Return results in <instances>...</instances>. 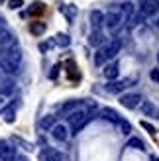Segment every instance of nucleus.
<instances>
[{
	"instance_id": "nucleus-12",
	"label": "nucleus",
	"mask_w": 159,
	"mask_h": 161,
	"mask_svg": "<svg viewBox=\"0 0 159 161\" xmlns=\"http://www.w3.org/2000/svg\"><path fill=\"white\" fill-rule=\"evenodd\" d=\"M100 118H104V120H108V122H112V124H120V116H118V112L116 110H112V108H102L100 110Z\"/></svg>"
},
{
	"instance_id": "nucleus-21",
	"label": "nucleus",
	"mask_w": 159,
	"mask_h": 161,
	"mask_svg": "<svg viewBox=\"0 0 159 161\" xmlns=\"http://www.w3.org/2000/svg\"><path fill=\"white\" fill-rule=\"evenodd\" d=\"M108 59H106V51H104V45L102 47H98V51H96V55H94V63L100 67V65H104Z\"/></svg>"
},
{
	"instance_id": "nucleus-1",
	"label": "nucleus",
	"mask_w": 159,
	"mask_h": 161,
	"mask_svg": "<svg viewBox=\"0 0 159 161\" xmlns=\"http://www.w3.org/2000/svg\"><path fill=\"white\" fill-rule=\"evenodd\" d=\"M22 65V51L18 45L2 47L0 49V67L6 75H16Z\"/></svg>"
},
{
	"instance_id": "nucleus-6",
	"label": "nucleus",
	"mask_w": 159,
	"mask_h": 161,
	"mask_svg": "<svg viewBox=\"0 0 159 161\" xmlns=\"http://www.w3.org/2000/svg\"><path fill=\"white\" fill-rule=\"evenodd\" d=\"M39 159L41 161H69L65 153H61V151L53 149V147H43L39 151Z\"/></svg>"
},
{
	"instance_id": "nucleus-19",
	"label": "nucleus",
	"mask_w": 159,
	"mask_h": 161,
	"mask_svg": "<svg viewBox=\"0 0 159 161\" xmlns=\"http://www.w3.org/2000/svg\"><path fill=\"white\" fill-rule=\"evenodd\" d=\"M14 80H2V83H0V92H2L4 96H8V94H10V92H14Z\"/></svg>"
},
{
	"instance_id": "nucleus-14",
	"label": "nucleus",
	"mask_w": 159,
	"mask_h": 161,
	"mask_svg": "<svg viewBox=\"0 0 159 161\" xmlns=\"http://www.w3.org/2000/svg\"><path fill=\"white\" fill-rule=\"evenodd\" d=\"M55 124H57V118L51 116V114H47V116L41 118V122H39V128H41L43 132H51Z\"/></svg>"
},
{
	"instance_id": "nucleus-27",
	"label": "nucleus",
	"mask_w": 159,
	"mask_h": 161,
	"mask_svg": "<svg viewBox=\"0 0 159 161\" xmlns=\"http://www.w3.org/2000/svg\"><path fill=\"white\" fill-rule=\"evenodd\" d=\"M39 12H43V4L41 2H34L30 6V10H28V14H39Z\"/></svg>"
},
{
	"instance_id": "nucleus-37",
	"label": "nucleus",
	"mask_w": 159,
	"mask_h": 161,
	"mask_svg": "<svg viewBox=\"0 0 159 161\" xmlns=\"http://www.w3.org/2000/svg\"><path fill=\"white\" fill-rule=\"evenodd\" d=\"M157 28H159V22H157Z\"/></svg>"
},
{
	"instance_id": "nucleus-33",
	"label": "nucleus",
	"mask_w": 159,
	"mask_h": 161,
	"mask_svg": "<svg viewBox=\"0 0 159 161\" xmlns=\"http://www.w3.org/2000/svg\"><path fill=\"white\" fill-rule=\"evenodd\" d=\"M16 161H28L26 157H22V155H18V157H16Z\"/></svg>"
},
{
	"instance_id": "nucleus-36",
	"label": "nucleus",
	"mask_w": 159,
	"mask_h": 161,
	"mask_svg": "<svg viewBox=\"0 0 159 161\" xmlns=\"http://www.w3.org/2000/svg\"><path fill=\"white\" fill-rule=\"evenodd\" d=\"M157 61H159V55H157Z\"/></svg>"
},
{
	"instance_id": "nucleus-30",
	"label": "nucleus",
	"mask_w": 159,
	"mask_h": 161,
	"mask_svg": "<svg viewBox=\"0 0 159 161\" xmlns=\"http://www.w3.org/2000/svg\"><path fill=\"white\" fill-rule=\"evenodd\" d=\"M149 77H151L153 80H157V83H159V71H157V69H151V73H149Z\"/></svg>"
},
{
	"instance_id": "nucleus-35",
	"label": "nucleus",
	"mask_w": 159,
	"mask_h": 161,
	"mask_svg": "<svg viewBox=\"0 0 159 161\" xmlns=\"http://www.w3.org/2000/svg\"><path fill=\"white\" fill-rule=\"evenodd\" d=\"M155 118H159V108H157V116H155Z\"/></svg>"
},
{
	"instance_id": "nucleus-3",
	"label": "nucleus",
	"mask_w": 159,
	"mask_h": 161,
	"mask_svg": "<svg viewBox=\"0 0 159 161\" xmlns=\"http://www.w3.org/2000/svg\"><path fill=\"white\" fill-rule=\"evenodd\" d=\"M136 83H138V75H130V77H124L120 80H110L104 88H106V92H110V94H120V92L126 91V88L134 86Z\"/></svg>"
},
{
	"instance_id": "nucleus-26",
	"label": "nucleus",
	"mask_w": 159,
	"mask_h": 161,
	"mask_svg": "<svg viewBox=\"0 0 159 161\" xmlns=\"http://www.w3.org/2000/svg\"><path fill=\"white\" fill-rule=\"evenodd\" d=\"M2 114H4V120H6V122H14V120H16V112H14V106L12 108H6L4 112H2Z\"/></svg>"
},
{
	"instance_id": "nucleus-24",
	"label": "nucleus",
	"mask_w": 159,
	"mask_h": 161,
	"mask_svg": "<svg viewBox=\"0 0 159 161\" xmlns=\"http://www.w3.org/2000/svg\"><path fill=\"white\" fill-rule=\"evenodd\" d=\"M128 147H132V149H145L144 142H141L140 138H130L128 140Z\"/></svg>"
},
{
	"instance_id": "nucleus-28",
	"label": "nucleus",
	"mask_w": 159,
	"mask_h": 161,
	"mask_svg": "<svg viewBox=\"0 0 159 161\" xmlns=\"http://www.w3.org/2000/svg\"><path fill=\"white\" fill-rule=\"evenodd\" d=\"M30 30H31V34H37L39 36V34H43V31H45V26H43V24H31Z\"/></svg>"
},
{
	"instance_id": "nucleus-25",
	"label": "nucleus",
	"mask_w": 159,
	"mask_h": 161,
	"mask_svg": "<svg viewBox=\"0 0 159 161\" xmlns=\"http://www.w3.org/2000/svg\"><path fill=\"white\" fill-rule=\"evenodd\" d=\"M120 134H124V136H130L132 134V126H130V122H126V120H120Z\"/></svg>"
},
{
	"instance_id": "nucleus-9",
	"label": "nucleus",
	"mask_w": 159,
	"mask_h": 161,
	"mask_svg": "<svg viewBox=\"0 0 159 161\" xmlns=\"http://www.w3.org/2000/svg\"><path fill=\"white\" fill-rule=\"evenodd\" d=\"M69 134H71V132L67 130L65 124H55L53 130H51V136H53L57 142H67V140H69Z\"/></svg>"
},
{
	"instance_id": "nucleus-10",
	"label": "nucleus",
	"mask_w": 159,
	"mask_h": 161,
	"mask_svg": "<svg viewBox=\"0 0 159 161\" xmlns=\"http://www.w3.org/2000/svg\"><path fill=\"white\" fill-rule=\"evenodd\" d=\"M10 45H18L16 43V36L10 30L4 28L2 31H0V49H2V47H10Z\"/></svg>"
},
{
	"instance_id": "nucleus-22",
	"label": "nucleus",
	"mask_w": 159,
	"mask_h": 161,
	"mask_svg": "<svg viewBox=\"0 0 159 161\" xmlns=\"http://www.w3.org/2000/svg\"><path fill=\"white\" fill-rule=\"evenodd\" d=\"M53 42L57 43L59 47H67V45L71 43V37H69L67 34H57V36H55V39H53Z\"/></svg>"
},
{
	"instance_id": "nucleus-7",
	"label": "nucleus",
	"mask_w": 159,
	"mask_h": 161,
	"mask_svg": "<svg viewBox=\"0 0 159 161\" xmlns=\"http://www.w3.org/2000/svg\"><path fill=\"white\" fill-rule=\"evenodd\" d=\"M120 104H122L124 108H128V110H134V108H138L140 104H141V94H138V92L122 94L120 96Z\"/></svg>"
},
{
	"instance_id": "nucleus-16",
	"label": "nucleus",
	"mask_w": 159,
	"mask_h": 161,
	"mask_svg": "<svg viewBox=\"0 0 159 161\" xmlns=\"http://www.w3.org/2000/svg\"><path fill=\"white\" fill-rule=\"evenodd\" d=\"M118 75H120V69H118L116 63H110V65L104 67V77H106L108 80H116Z\"/></svg>"
},
{
	"instance_id": "nucleus-18",
	"label": "nucleus",
	"mask_w": 159,
	"mask_h": 161,
	"mask_svg": "<svg viewBox=\"0 0 159 161\" xmlns=\"http://www.w3.org/2000/svg\"><path fill=\"white\" fill-rule=\"evenodd\" d=\"M118 10H120V14L124 16L126 20H128L130 16L134 14V4H132V2H128V0H126V2H122V4H120V8H118Z\"/></svg>"
},
{
	"instance_id": "nucleus-17",
	"label": "nucleus",
	"mask_w": 159,
	"mask_h": 161,
	"mask_svg": "<svg viewBox=\"0 0 159 161\" xmlns=\"http://www.w3.org/2000/svg\"><path fill=\"white\" fill-rule=\"evenodd\" d=\"M141 112H144V116H157V108L151 100H144L141 102Z\"/></svg>"
},
{
	"instance_id": "nucleus-13",
	"label": "nucleus",
	"mask_w": 159,
	"mask_h": 161,
	"mask_svg": "<svg viewBox=\"0 0 159 161\" xmlns=\"http://www.w3.org/2000/svg\"><path fill=\"white\" fill-rule=\"evenodd\" d=\"M89 43L92 47H102V45H104V34H102L100 30H94L92 34L89 36Z\"/></svg>"
},
{
	"instance_id": "nucleus-8",
	"label": "nucleus",
	"mask_w": 159,
	"mask_h": 161,
	"mask_svg": "<svg viewBox=\"0 0 159 161\" xmlns=\"http://www.w3.org/2000/svg\"><path fill=\"white\" fill-rule=\"evenodd\" d=\"M16 157H18V153H16V147L12 146V143L8 142H0V159L2 161H16Z\"/></svg>"
},
{
	"instance_id": "nucleus-11",
	"label": "nucleus",
	"mask_w": 159,
	"mask_h": 161,
	"mask_svg": "<svg viewBox=\"0 0 159 161\" xmlns=\"http://www.w3.org/2000/svg\"><path fill=\"white\" fill-rule=\"evenodd\" d=\"M120 49H122V42H120V39H112L110 43H106V45H104L106 59H112V57H116V55L120 53Z\"/></svg>"
},
{
	"instance_id": "nucleus-15",
	"label": "nucleus",
	"mask_w": 159,
	"mask_h": 161,
	"mask_svg": "<svg viewBox=\"0 0 159 161\" xmlns=\"http://www.w3.org/2000/svg\"><path fill=\"white\" fill-rule=\"evenodd\" d=\"M102 24H104V14H102L100 10H92L90 12V26L94 30H100Z\"/></svg>"
},
{
	"instance_id": "nucleus-29",
	"label": "nucleus",
	"mask_w": 159,
	"mask_h": 161,
	"mask_svg": "<svg viewBox=\"0 0 159 161\" xmlns=\"http://www.w3.org/2000/svg\"><path fill=\"white\" fill-rule=\"evenodd\" d=\"M22 4H24V0H8V6H10L12 10H18Z\"/></svg>"
},
{
	"instance_id": "nucleus-20",
	"label": "nucleus",
	"mask_w": 159,
	"mask_h": 161,
	"mask_svg": "<svg viewBox=\"0 0 159 161\" xmlns=\"http://www.w3.org/2000/svg\"><path fill=\"white\" fill-rule=\"evenodd\" d=\"M79 104H81V100H71V102H65V104L61 106V112L69 116L73 110H77V108H79Z\"/></svg>"
},
{
	"instance_id": "nucleus-32",
	"label": "nucleus",
	"mask_w": 159,
	"mask_h": 161,
	"mask_svg": "<svg viewBox=\"0 0 159 161\" xmlns=\"http://www.w3.org/2000/svg\"><path fill=\"white\" fill-rule=\"evenodd\" d=\"M2 30H4V18L0 16V31H2Z\"/></svg>"
},
{
	"instance_id": "nucleus-2",
	"label": "nucleus",
	"mask_w": 159,
	"mask_h": 161,
	"mask_svg": "<svg viewBox=\"0 0 159 161\" xmlns=\"http://www.w3.org/2000/svg\"><path fill=\"white\" fill-rule=\"evenodd\" d=\"M90 120H92V112H90V110H79V108L73 110V112L67 116V122H69V126H71V134L77 136L86 124L90 122Z\"/></svg>"
},
{
	"instance_id": "nucleus-23",
	"label": "nucleus",
	"mask_w": 159,
	"mask_h": 161,
	"mask_svg": "<svg viewBox=\"0 0 159 161\" xmlns=\"http://www.w3.org/2000/svg\"><path fill=\"white\" fill-rule=\"evenodd\" d=\"M144 20H145V18H144V16H141L140 12H134L130 18H128V22H130V26H132V28H134V26H140V24L144 22Z\"/></svg>"
},
{
	"instance_id": "nucleus-4",
	"label": "nucleus",
	"mask_w": 159,
	"mask_h": 161,
	"mask_svg": "<svg viewBox=\"0 0 159 161\" xmlns=\"http://www.w3.org/2000/svg\"><path fill=\"white\" fill-rule=\"evenodd\" d=\"M124 22H126V18L120 14V10H112V12H108V14L104 16V24H106V28H108L110 31L120 30V28L124 26Z\"/></svg>"
},
{
	"instance_id": "nucleus-5",
	"label": "nucleus",
	"mask_w": 159,
	"mask_h": 161,
	"mask_svg": "<svg viewBox=\"0 0 159 161\" xmlns=\"http://www.w3.org/2000/svg\"><path fill=\"white\" fill-rule=\"evenodd\" d=\"M138 12L144 16V18H151L159 12V0H140L138 4Z\"/></svg>"
},
{
	"instance_id": "nucleus-34",
	"label": "nucleus",
	"mask_w": 159,
	"mask_h": 161,
	"mask_svg": "<svg viewBox=\"0 0 159 161\" xmlns=\"http://www.w3.org/2000/svg\"><path fill=\"white\" fill-rule=\"evenodd\" d=\"M151 161H159V157H155V155H153V157H151Z\"/></svg>"
},
{
	"instance_id": "nucleus-31",
	"label": "nucleus",
	"mask_w": 159,
	"mask_h": 161,
	"mask_svg": "<svg viewBox=\"0 0 159 161\" xmlns=\"http://www.w3.org/2000/svg\"><path fill=\"white\" fill-rule=\"evenodd\" d=\"M141 126H144V128H145L147 132H155V130H153V126L149 124V122H141Z\"/></svg>"
}]
</instances>
